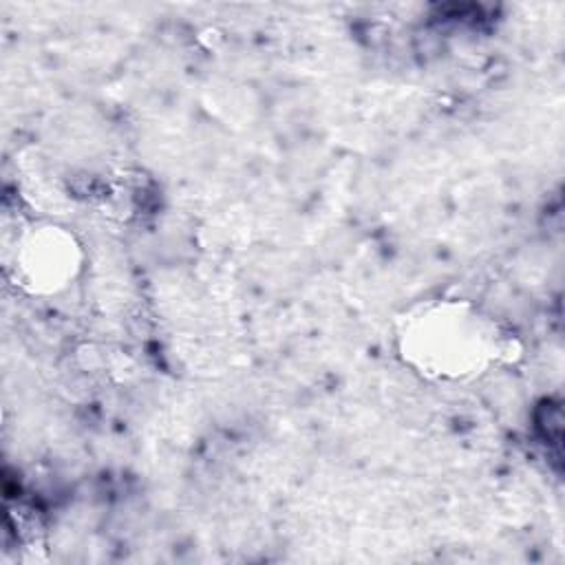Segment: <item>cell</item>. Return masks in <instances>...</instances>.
<instances>
[{"label":"cell","instance_id":"7a4b0ae2","mask_svg":"<svg viewBox=\"0 0 565 565\" xmlns=\"http://www.w3.org/2000/svg\"><path fill=\"white\" fill-rule=\"evenodd\" d=\"M79 256V245L71 232L44 225L24 236L15 263L22 285L35 291H57L75 278Z\"/></svg>","mask_w":565,"mask_h":565},{"label":"cell","instance_id":"6da1fadb","mask_svg":"<svg viewBox=\"0 0 565 565\" xmlns=\"http://www.w3.org/2000/svg\"><path fill=\"white\" fill-rule=\"evenodd\" d=\"M399 340L408 364L433 377L475 375L503 353L492 320L466 302L422 307L408 316Z\"/></svg>","mask_w":565,"mask_h":565}]
</instances>
